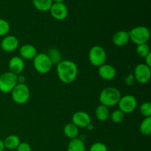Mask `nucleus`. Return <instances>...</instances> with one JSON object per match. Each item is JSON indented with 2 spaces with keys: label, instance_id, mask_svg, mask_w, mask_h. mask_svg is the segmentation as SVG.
I'll list each match as a JSON object with an SVG mask.
<instances>
[{
  "label": "nucleus",
  "instance_id": "nucleus-23",
  "mask_svg": "<svg viewBox=\"0 0 151 151\" xmlns=\"http://www.w3.org/2000/svg\"><path fill=\"white\" fill-rule=\"evenodd\" d=\"M139 131L141 134L144 136L151 135V117H145L139 127Z\"/></svg>",
  "mask_w": 151,
  "mask_h": 151
},
{
  "label": "nucleus",
  "instance_id": "nucleus-20",
  "mask_svg": "<svg viewBox=\"0 0 151 151\" xmlns=\"http://www.w3.org/2000/svg\"><path fill=\"white\" fill-rule=\"evenodd\" d=\"M32 4L38 10L45 12L50 10L53 2L52 0H32Z\"/></svg>",
  "mask_w": 151,
  "mask_h": 151
},
{
  "label": "nucleus",
  "instance_id": "nucleus-16",
  "mask_svg": "<svg viewBox=\"0 0 151 151\" xmlns=\"http://www.w3.org/2000/svg\"><path fill=\"white\" fill-rule=\"evenodd\" d=\"M20 56L25 60H33L36 56L37 50L32 44H24L20 48Z\"/></svg>",
  "mask_w": 151,
  "mask_h": 151
},
{
  "label": "nucleus",
  "instance_id": "nucleus-15",
  "mask_svg": "<svg viewBox=\"0 0 151 151\" xmlns=\"http://www.w3.org/2000/svg\"><path fill=\"white\" fill-rule=\"evenodd\" d=\"M130 41L128 32L125 30H119L115 32L112 37L114 44L117 47H123L126 45Z\"/></svg>",
  "mask_w": 151,
  "mask_h": 151
},
{
  "label": "nucleus",
  "instance_id": "nucleus-13",
  "mask_svg": "<svg viewBox=\"0 0 151 151\" xmlns=\"http://www.w3.org/2000/svg\"><path fill=\"white\" fill-rule=\"evenodd\" d=\"M99 76L105 81H111L116 76V69L110 64H103L99 66Z\"/></svg>",
  "mask_w": 151,
  "mask_h": 151
},
{
  "label": "nucleus",
  "instance_id": "nucleus-11",
  "mask_svg": "<svg viewBox=\"0 0 151 151\" xmlns=\"http://www.w3.org/2000/svg\"><path fill=\"white\" fill-rule=\"evenodd\" d=\"M72 123L78 128H86L91 123V116L85 111H77L72 115Z\"/></svg>",
  "mask_w": 151,
  "mask_h": 151
},
{
  "label": "nucleus",
  "instance_id": "nucleus-31",
  "mask_svg": "<svg viewBox=\"0 0 151 151\" xmlns=\"http://www.w3.org/2000/svg\"><path fill=\"white\" fill-rule=\"evenodd\" d=\"M25 81H26V78L24 75H19L17 76V83H24Z\"/></svg>",
  "mask_w": 151,
  "mask_h": 151
},
{
  "label": "nucleus",
  "instance_id": "nucleus-8",
  "mask_svg": "<svg viewBox=\"0 0 151 151\" xmlns=\"http://www.w3.org/2000/svg\"><path fill=\"white\" fill-rule=\"evenodd\" d=\"M119 109L124 114H131L135 111L137 107V100L134 96L128 94L121 97L119 103Z\"/></svg>",
  "mask_w": 151,
  "mask_h": 151
},
{
  "label": "nucleus",
  "instance_id": "nucleus-1",
  "mask_svg": "<svg viewBox=\"0 0 151 151\" xmlns=\"http://www.w3.org/2000/svg\"><path fill=\"white\" fill-rule=\"evenodd\" d=\"M57 74L59 80L62 83H71L78 76V66L72 60H62L57 65Z\"/></svg>",
  "mask_w": 151,
  "mask_h": 151
},
{
  "label": "nucleus",
  "instance_id": "nucleus-33",
  "mask_svg": "<svg viewBox=\"0 0 151 151\" xmlns=\"http://www.w3.org/2000/svg\"><path fill=\"white\" fill-rule=\"evenodd\" d=\"M93 128H94V126H93L92 125H91V123H90L89 125H88V126L86 127V128L88 130H89V131H91V130H93Z\"/></svg>",
  "mask_w": 151,
  "mask_h": 151
},
{
  "label": "nucleus",
  "instance_id": "nucleus-25",
  "mask_svg": "<svg viewBox=\"0 0 151 151\" xmlns=\"http://www.w3.org/2000/svg\"><path fill=\"white\" fill-rule=\"evenodd\" d=\"M111 120L114 123H120L125 119V114L121 111L119 109L115 110L112 112L111 115Z\"/></svg>",
  "mask_w": 151,
  "mask_h": 151
},
{
  "label": "nucleus",
  "instance_id": "nucleus-4",
  "mask_svg": "<svg viewBox=\"0 0 151 151\" xmlns=\"http://www.w3.org/2000/svg\"><path fill=\"white\" fill-rule=\"evenodd\" d=\"M30 92L25 83H17L11 91V97L17 104H24L29 100Z\"/></svg>",
  "mask_w": 151,
  "mask_h": 151
},
{
  "label": "nucleus",
  "instance_id": "nucleus-7",
  "mask_svg": "<svg viewBox=\"0 0 151 151\" xmlns=\"http://www.w3.org/2000/svg\"><path fill=\"white\" fill-rule=\"evenodd\" d=\"M17 83V75L13 72H4L0 76V91L1 92H11Z\"/></svg>",
  "mask_w": 151,
  "mask_h": 151
},
{
  "label": "nucleus",
  "instance_id": "nucleus-29",
  "mask_svg": "<svg viewBox=\"0 0 151 151\" xmlns=\"http://www.w3.org/2000/svg\"><path fill=\"white\" fill-rule=\"evenodd\" d=\"M16 150L17 151H32L30 145L27 142H20Z\"/></svg>",
  "mask_w": 151,
  "mask_h": 151
},
{
  "label": "nucleus",
  "instance_id": "nucleus-17",
  "mask_svg": "<svg viewBox=\"0 0 151 151\" xmlns=\"http://www.w3.org/2000/svg\"><path fill=\"white\" fill-rule=\"evenodd\" d=\"M67 151H86V145L81 139H72L68 145Z\"/></svg>",
  "mask_w": 151,
  "mask_h": 151
},
{
  "label": "nucleus",
  "instance_id": "nucleus-2",
  "mask_svg": "<svg viewBox=\"0 0 151 151\" xmlns=\"http://www.w3.org/2000/svg\"><path fill=\"white\" fill-rule=\"evenodd\" d=\"M121 93L115 87H106L100 92L99 100L103 106L111 107L118 104L121 98Z\"/></svg>",
  "mask_w": 151,
  "mask_h": 151
},
{
  "label": "nucleus",
  "instance_id": "nucleus-12",
  "mask_svg": "<svg viewBox=\"0 0 151 151\" xmlns=\"http://www.w3.org/2000/svg\"><path fill=\"white\" fill-rule=\"evenodd\" d=\"M19 40L14 35H7L1 41V48L4 52H12L19 47Z\"/></svg>",
  "mask_w": 151,
  "mask_h": 151
},
{
  "label": "nucleus",
  "instance_id": "nucleus-22",
  "mask_svg": "<svg viewBox=\"0 0 151 151\" xmlns=\"http://www.w3.org/2000/svg\"><path fill=\"white\" fill-rule=\"evenodd\" d=\"M49 58L51 60L52 65H56L57 66L59 63L62 60V55L59 50L56 48H50L46 53Z\"/></svg>",
  "mask_w": 151,
  "mask_h": 151
},
{
  "label": "nucleus",
  "instance_id": "nucleus-6",
  "mask_svg": "<svg viewBox=\"0 0 151 151\" xmlns=\"http://www.w3.org/2000/svg\"><path fill=\"white\" fill-rule=\"evenodd\" d=\"M107 55L104 49L100 46H94L88 52V59L93 66H99L106 63Z\"/></svg>",
  "mask_w": 151,
  "mask_h": 151
},
{
  "label": "nucleus",
  "instance_id": "nucleus-9",
  "mask_svg": "<svg viewBox=\"0 0 151 151\" xmlns=\"http://www.w3.org/2000/svg\"><path fill=\"white\" fill-rule=\"evenodd\" d=\"M134 76L139 83L145 84L149 82L151 76L150 67L145 63H139L134 69Z\"/></svg>",
  "mask_w": 151,
  "mask_h": 151
},
{
  "label": "nucleus",
  "instance_id": "nucleus-26",
  "mask_svg": "<svg viewBox=\"0 0 151 151\" xmlns=\"http://www.w3.org/2000/svg\"><path fill=\"white\" fill-rule=\"evenodd\" d=\"M140 113L143 116L150 117L151 116V104L149 102H145L140 106Z\"/></svg>",
  "mask_w": 151,
  "mask_h": 151
},
{
  "label": "nucleus",
  "instance_id": "nucleus-10",
  "mask_svg": "<svg viewBox=\"0 0 151 151\" xmlns=\"http://www.w3.org/2000/svg\"><path fill=\"white\" fill-rule=\"evenodd\" d=\"M50 10L52 16L56 20H63L68 16V8L64 3H53Z\"/></svg>",
  "mask_w": 151,
  "mask_h": 151
},
{
  "label": "nucleus",
  "instance_id": "nucleus-18",
  "mask_svg": "<svg viewBox=\"0 0 151 151\" xmlns=\"http://www.w3.org/2000/svg\"><path fill=\"white\" fill-rule=\"evenodd\" d=\"M63 133L66 137L72 139L78 138L79 129L73 123H68L63 128Z\"/></svg>",
  "mask_w": 151,
  "mask_h": 151
},
{
  "label": "nucleus",
  "instance_id": "nucleus-27",
  "mask_svg": "<svg viewBox=\"0 0 151 151\" xmlns=\"http://www.w3.org/2000/svg\"><path fill=\"white\" fill-rule=\"evenodd\" d=\"M10 24L6 20L0 19V37L4 36L10 31Z\"/></svg>",
  "mask_w": 151,
  "mask_h": 151
},
{
  "label": "nucleus",
  "instance_id": "nucleus-14",
  "mask_svg": "<svg viewBox=\"0 0 151 151\" xmlns=\"http://www.w3.org/2000/svg\"><path fill=\"white\" fill-rule=\"evenodd\" d=\"M10 72H13L15 75H19L24 69V62L21 57L14 56L10 58L8 63Z\"/></svg>",
  "mask_w": 151,
  "mask_h": 151
},
{
  "label": "nucleus",
  "instance_id": "nucleus-3",
  "mask_svg": "<svg viewBox=\"0 0 151 151\" xmlns=\"http://www.w3.org/2000/svg\"><path fill=\"white\" fill-rule=\"evenodd\" d=\"M130 40L137 45L147 44L150 39V31L146 27L138 26L128 32Z\"/></svg>",
  "mask_w": 151,
  "mask_h": 151
},
{
  "label": "nucleus",
  "instance_id": "nucleus-5",
  "mask_svg": "<svg viewBox=\"0 0 151 151\" xmlns=\"http://www.w3.org/2000/svg\"><path fill=\"white\" fill-rule=\"evenodd\" d=\"M33 66L38 73L47 74L51 70L52 63L46 53L41 52L33 58Z\"/></svg>",
  "mask_w": 151,
  "mask_h": 151
},
{
  "label": "nucleus",
  "instance_id": "nucleus-28",
  "mask_svg": "<svg viewBox=\"0 0 151 151\" xmlns=\"http://www.w3.org/2000/svg\"><path fill=\"white\" fill-rule=\"evenodd\" d=\"M89 151H108V148L103 143L95 142L90 147Z\"/></svg>",
  "mask_w": 151,
  "mask_h": 151
},
{
  "label": "nucleus",
  "instance_id": "nucleus-24",
  "mask_svg": "<svg viewBox=\"0 0 151 151\" xmlns=\"http://www.w3.org/2000/svg\"><path fill=\"white\" fill-rule=\"evenodd\" d=\"M136 52L139 57L145 58L147 55L150 53V49L147 44H142L137 45V48H136Z\"/></svg>",
  "mask_w": 151,
  "mask_h": 151
},
{
  "label": "nucleus",
  "instance_id": "nucleus-19",
  "mask_svg": "<svg viewBox=\"0 0 151 151\" xmlns=\"http://www.w3.org/2000/svg\"><path fill=\"white\" fill-rule=\"evenodd\" d=\"M20 139L16 135H10L4 139V147L8 150H15L20 144Z\"/></svg>",
  "mask_w": 151,
  "mask_h": 151
},
{
  "label": "nucleus",
  "instance_id": "nucleus-34",
  "mask_svg": "<svg viewBox=\"0 0 151 151\" xmlns=\"http://www.w3.org/2000/svg\"><path fill=\"white\" fill-rule=\"evenodd\" d=\"M65 0H52V2L54 3H63Z\"/></svg>",
  "mask_w": 151,
  "mask_h": 151
},
{
  "label": "nucleus",
  "instance_id": "nucleus-30",
  "mask_svg": "<svg viewBox=\"0 0 151 151\" xmlns=\"http://www.w3.org/2000/svg\"><path fill=\"white\" fill-rule=\"evenodd\" d=\"M145 64L147 65V66H148L149 67H150L151 66V53L147 55L145 58Z\"/></svg>",
  "mask_w": 151,
  "mask_h": 151
},
{
  "label": "nucleus",
  "instance_id": "nucleus-21",
  "mask_svg": "<svg viewBox=\"0 0 151 151\" xmlns=\"http://www.w3.org/2000/svg\"><path fill=\"white\" fill-rule=\"evenodd\" d=\"M95 116L97 119L98 120L101 121V122L106 121L109 118V116H110L109 108L105 106H103V105L98 106L97 109H96Z\"/></svg>",
  "mask_w": 151,
  "mask_h": 151
},
{
  "label": "nucleus",
  "instance_id": "nucleus-35",
  "mask_svg": "<svg viewBox=\"0 0 151 151\" xmlns=\"http://www.w3.org/2000/svg\"><path fill=\"white\" fill-rule=\"evenodd\" d=\"M118 151H122V150H118Z\"/></svg>",
  "mask_w": 151,
  "mask_h": 151
},
{
  "label": "nucleus",
  "instance_id": "nucleus-32",
  "mask_svg": "<svg viewBox=\"0 0 151 151\" xmlns=\"http://www.w3.org/2000/svg\"><path fill=\"white\" fill-rule=\"evenodd\" d=\"M4 149H5V147H4V141L0 139V151H4Z\"/></svg>",
  "mask_w": 151,
  "mask_h": 151
}]
</instances>
